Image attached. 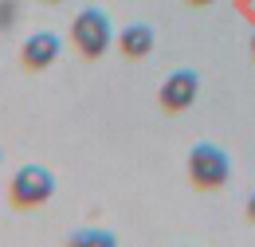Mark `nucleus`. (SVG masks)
Instances as JSON below:
<instances>
[{
    "instance_id": "obj_2",
    "label": "nucleus",
    "mask_w": 255,
    "mask_h": 247,
    "mask_svg": "<svg viewBox=\"0 0 255 247\" xmlns=\"http://www.w3.org/2000/svg\"><path fill=\"white\" fill-rule=\"evenodd\" d=\"M71 39H75V47H79L83 59H98V55H106V47L114 43L110 16H106L102 8H83V12L75 16V24H71Z\"/></svg>"
},
{
    "instance_id": "obj_7",
    "label": "nucleus",
    "mask_w": 255,
    "mask_h": 247,
    "mask_svg": "<svg viewBox=\"0 0 255 247\" xmlns=\"http://www.w3.org/2000/svg\"><path fill=\"white\" fill-rule=\"evenodd\" d=\"M114 232H95V228H83V232H71V244L83 247V244H102V247H114Z\"/></svg>"
},
{
    "instance_id": "obj_10",
    "label": "nucleus",
    "mask_w": 255,
    "mask_h": 247,
    "mask_svg": "<svg viewBox=\"0 0 255 247\" xmlns=\"http://www.w3.org/2000/svg\"><path fill=\"white\" fill-rule=\"evenodd\" d=\"M189 4H212V0H189Z\"/></svg>"
},
{
    "instance_id": "obj_5",
    "label": "nucleus",
    "mask_w": 255,
    "mask_h": 247,
    "mask_svg": "<svg viewBox=\"0 0 255 247\" xmlns=\"http://www.w3.org/2000/svg\"><path fill=\"white\" fill-rule=\"evenodd\" d=\"M59 51H63V43H59L55 31H35V35L24 39V47H20V63H24L28 71H43V67H51V63L59 59Z\"/></svg>"
},
{
    "instance_id": "obj_8",
    "label": "nucleus",
    "mask_w": 255,
    "mask_h": 247,
    "mask_svg": "<svg viewBox=\"0 0 255 247\" xmlns=\"http://www.w3.org/2000/svg\"><path fill=\"white\" fill-rule=\"evenodd\" d=\"M16 20V0H4V24Z\"/></svg>"
},
{
    "instance_id": "obj_1",
    "label": "nucleus",
    "mask_w": 255,
    "mask_h": 247,
    "mask_svg": "<svg viewBox=\"0 0 255 247\" xmlns=\"http://www.w3.org/2000/svg\"><path fill=\"white\" fill-rule=\"evenodd\" d=\"M228 177H232V157L224 153L220 145H212V141H196V145L189 149V181L196 188L216 192V188L228 185Z\"/></svg>"
},
{
    "instance_id": "obj_3",
    "label": "nucleus",
    "mask_w": 255,
    "mask_h": 247,
    "mask_svg": "<svg viewBox=\"0 0 255 247\" xmlns=\"http://www.w3.org/2000/svg\"><path fill=\"white\" fill-rule=\"evenodd\" d=\"M51 196H55V177H51V169H43V165H24V169H16L12 181H8V200H12L16 208H39V204H47Z\"/></svg>"
},
{
    "instance_id": "obj_9",
    "label": "nucleus",
    "mask_w": 255,
    "mask_h": 247,
    "mask_svg": "<svg viewBox=\"0 0 255 247\" xmlns=\"http://www.w3.org/2000/svg\"><path fill=\"white\" fill-rule=\"evenodd\" d=\"M244 212H248V220H252V224H255V192H252V196H248V208H244Z\"/></svg>"
},
{
    "instance_id": "obj_4",
    "label": "nucleus",
    "mask_w": 255,
    "mask_h": 247,
    "mask_svg": "<svg viewBox=\"0 0 255 247\" xmlns=\"http://www.w3.org/2000/svg\"><path fill=\"white\" fill-rule=\"evenodd\" d=\"M196 94H200V79H196V71H173V75L161 83L157 102L169 110V114H181V110H189L192 102H196Z\"/></svg>"
},
{
    "instance_id": "obj_6",
    "label": "nucleus",
    "mask_w": 255,
    "mask_h": 247,
    "mask_svg": "<svg viewBox=\"0 0 255 247\" xmlns=\"http://www.w3.org/2000/svg\"><path fill=\"white\" fill-rule=\"evenodd\" d=\"M118 51H122L126 59H145V55L153 51V28H149V24H129V28H122Z\"/></svg>"
},
{
    "instance_id": "obj_11",
    "label": "nucleus",
    "mask_w": 255,
    "mask_h": 247,
    "mask_svg": "<svg viewBox=\"0 0 255 247\" xmlns=\"http://www.w3.org/2000/svg\"><path fill=\"white\" fill-rule=\"evenodd\" d=\"M252 55H255V35H252Z\"/></svg>"
},
{
    "instance_id": "obj_12",
    "label": "nucleus",
    "mask_w": 255,
    "mask_h": 247,
    "mask_svg": "<svg viewBox=\"0 0 255 247\" xmlns=\"http://www.w3.org/2000/svg\"><path fill=\"white\" fill-rule=\"evenodd\" d=\"M47 4H59V0H47Z\"/></svg>"
}]
</instances>
